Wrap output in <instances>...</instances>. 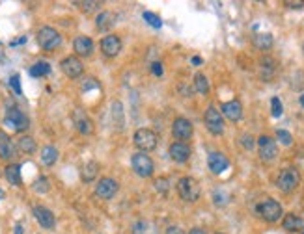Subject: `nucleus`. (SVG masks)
Here are the masks:
<instances>
[{
  "label": "nucleus",
  "instance_id": "obj_1",
  "mask_svg": "<svg viewBox=\"0 0 304 234\" xmlns=\"http://www.w3.org/2000/svg\"><path fill=\"white\" fill-rule=\"evenodd\" d=\"M177 193L185 203H196L202 195V188L194 176H181L177 180Z\"/></svg>",
  "mask_w": 304,
  "mask_h": 234
},
{
  "label": "nucleus",
  "instance_id": "obj_2",
  "mask_svg": "<svg viewBox=\"0 0 304 234\" xmlns=\"http://www.w3.org/2000/svg\"><path fill=\"white\" fill-rule=\"evenodd\" d=\"M301 184V173L295 167H284L276 176V188L282 193H291Z\"/></svg>",
  "mask_w": 304,
  "mask_h": 234
},
{
  "label": "nucleus",
  "instance_id": "obj_3",
  "mask_svg": "<svg viewBox=\"0 0 304 234\" xmlns=\"http://www.w3.org/2000/svg\"><path fill=\"white\" fill-rule=\"evenodd\" d=\"M36 39H37V45L43 48V50H47V52H52V50H56L62 45L60 32L56 28H52V26H41L37 30Z\"/></svg>",
  "mask_w": 304,
  "mask_h": 234
},
{
  "label": "nucleus",
  "instance_id": "obj_4",
  "mask_svg": "<svg viewBox=\"0 0 304 234\" xmlns=\"http://www.w3.org/2000/svg\"><path fill=\"white\" fill-rule=\"evenodd\" d=\"M256 212H257V216L263 219V221L267 223H276L282 219V216H284V208H282V205H280L278 201L274 199H265L261 201L257 206H256Z\"/></svg>",
  "mask_w": 304,
  "mask_h": 234
},
{
  "label": "nucleus",
  "instance_id": "obj_5",
  "mask_svg": "<svg viewBox=\"0 0 304 234\" xmlns=\"http://www.w3.org/2000/svg\"><path fill=\"white\" fill-rule=\"evenodd\" d=\"M131 167H133L134 173L142 178H149L155 173V164L146 152H134L131 156Z\"/></svg>",
  "mask_w": 304,
  "mask_h": 234
},
{
  "label": "nucleus",
  "instance_id": "obj_6",
  "mask_svg": "<svg viewBox=\"0 0 304 234\" xmlns=\"http://www.w3.org/2000/svg\"><path fill=\"white\" fill-rule=\"evenodd\" d=\"M257 152H259V158L263 162H274L278 158V143L274 138H271L267 134H261L257 140Z\"/></svg>",
  "mask_w": 304,
  "mask_h": 234
},
{
  "label": "nucleus",
  "instance_id": "obj_7",
  "mask_svg": "<svg viewBox=\"0 0 304 234\" xmlns=\"http://www.w3.org/2000/svg\"><path fill=\"white\" fill-rule=\"evenodd\" d=\"M157 134L151 129H138L133 134L134 145L140 149V152H149L157 147Z\"/></svg>",
  "mask_w": 304,
  "mask_h": 234
},
{
  "label": "nucleus",
  "instance_id": "obj_8",
  "mask_svg": "<svg viewBox=\"0 0 304 234\" xmlns=\"http://www.w3.org/2000/svg\"><path fill=\"white\" fill-rule=\"evenodd\" d=\"M4 123L10 125V127H12L13 130H17V132H25V130H28V127H30V119H28L17 106H10V108L6 110Z\"/></svg>",
  "mask_w": 304,
  "mask_h": 234
},
{
  "label": "nucleus",
  "instance_id": "obj_9",
  "mask_svg": "<svg viewBox=\"0 0 304 234\" xmlns=\"http://www.w3.org/2000/svg\"><path fill=\"white\" fill-rule=\"evenodd\" d=\"M204 123H206V129L213 134V136H220L224 134V117L220 114L215 106H209L204 114Z\"/></svg>",
  "mask_w": 304,
  "mask_h": 234
},
{
  "label": "nucleus",
  "instance_id": "obj_10",
  "mask_svg": "<svg viewBox=\"0 0 304 234\" xmlns=\"http://www.w3.org/2000/svg\"><path fill=\"white\" fill-rule=\"evenodd\" d=\"M192 132H194V127H192V123L187 117L174 119V123H172V136L177 141L187 143V141L192 138Z\"/></svg>",
  "mask_w": 304,
  "mask_h": 234
},
{
  "label": "nucleus",
  "instance_id": "obj_11",
  "mask_svg": "<svg viewBox=\"0 0 304 234\" xmlns=\"http://www.w3.org/2000/svg\"><path fill=\"white\" fill-rule=\"evenodd\" d=\"M120 190V184L116 178H110V176H103L99 178V182L96 184V195L103 201H110Z\"/></svg>",
  "mask_w": 304,
  "mask_h": 234
},
{
  "label": "nucleus",
  "instance_id": "obj_12",
  "mask_svg": "<svg viewBox=\"0 0 304 234\" xmlns=\"http://www.w3.org/2000/svg\"><path fill=\"white\" fill-rule=\"evenodd\" d=\"M101 52L105 58H116L122 52V39L116 34H109L101 39Z\"/></svg>",
  "mask_w": 304,
  "mask_h": 234
},
{
  "label": "nucleus",
  "instance_id": "obj_13",
  "mask_svg": "<svg viewBox=\"0 0 304 234\" xmlns=\"http://www.w3.org/2000/svg\"><path fill=\"white\" fill-rule=\"evenodd\" d=\"M207 165H209L211 173L222 175V173L230 167V160H228V156H226L224 152L213 151V152H209V156H207Z\"/></svg>",
  "mask_w": 304,
  "mask_h": 234
},
{
  "label": "nucleus",
  "instance_id": "obj_14",
  "mask_svg": "<svg viewBox=\"0 0 304 234\" xmlns=\"http://www.w3.org/2000/svg\"><path fill=\"white\" fill-rule=\"evenodd\" d=\"M168 154L174 162L177 164H185L191 160V154H192V149L189 143H183V141H174L168 149Z\"/></svg>",
  "mask_w": 304,
  "mask_h": 234
},
{
  "label": "nucleus",
  "instance_id": "obj_15",
  "mask_svg": "<svg viewBox=\"0 0 304 234\" xmlns=\"http://www.w3.org/2000/svg\"><path fill=\"white\" fill-rule=\"evenodd\" d=\"M60 67H62V71H64V74L69 76V78H79V76L84 73V65H82V61L77 58V56H67V58H64L60 61Z\"/></svg>",
  "mask_w": 304,
  "mask_h": 234
},
{
  "label": "nucleus",
  "instance_id": "obj_16",
  "mask_svg": "<svg viewBox=\"0 0 304 234\" xmlns=\"http://www.w3.org/2000/svg\"><path fill=\"white\" fill-rule=\"evenodd\" d=\"M32 214H34V218H36L37 223H39L43 229H54V227H56V218H54V214H52L47 206L36 205V206L32 208Z\"/></svg>",
  "mask_w": 304,
  "mask_h": 234
},
{
  "label": "nucleus",
  "instance_id": "obj_17",
  "mask_svg": "<svg viewBox=\"0 0 304 234\" xmlns=\"http://www.w3.org/2000/svg\"><path fill=\"white\" fill-rule=\"evenodd\" d=\"M73 123L77 130L80 132V134H84V136H90L92 132H94V121L88 117L84 110H80V108H77L73 112Z\"/></svg>",
  "mask_w": 304,
  "mask_h": 234
},
{
  "label": "nucleus",
  "instance_id": "obj_18",
  "mask_svg": "<svg viewBox=\"0 0 304 234\" xmlns=\"http://www.w3.org/2000/svg\"><path fill=\"white\" fill-rule=\"evenodd\" d=\"M220 114L226 117V119H230V121H239L241 117H243V104L237 101V99H233V101H228V102H222L220 106Z\"/></svg>",
  "mask_w": 304,
  "mask_h": 234
},
{
  "label": "nucleus",
  "instance_id": "obj_19",
  "mask_svg": "<svg viewBox=\"0 0 304 234\" xmlns=\"http://www.w3.org/2000/svg\"><path fill=\"white\" fill-rule=\"evenodd\" d=\"M73 50L77 52V56H82V58L92 56V52H94V41H92V37H88V35H77L73 41Z\"/></svg>",
  "mask_w": 304,
  "mask_h": 234
},
{
  "label": "nucleus",
  "instance_id": "obj_20",
  "mask_svg": "<svg viewBox=\"0 0 304 234\" xmlns=\"http://www.w3.org/2000/svg\"><path fill=\"white\" fill-rule=\"evenodd\" d=\"M116 19H118V15L114 12H101L96 17V28L99 32H109V30L114 28V24L118 23Z\"/></svg>",
  "mask_w": 304,
  "mask_h": 234
},
{
  "label": "nucleus",
  "instance_id": "obj_21",
  "mask_svg": "<svg viewBox=\"0 0 304 234\" xmlns=\"http://www.w3.org/2000/svg\"><path fill=\"white\" fill-rule=\"evenodd\" d=\"M110 117H112V127L116 130H123L125 127V112H123V104L120 101H114L110 106Z\"/></svg>",
  "mask_w": 304,
  "mask_h": 234
},
{
  "label": "nucleus",
  "instance_id": "obj_22",
  "mask_svg": "<svg viewBox=\"0 0 304 234\" xmlns=\"http://www.w3.org/2000/svg\"><path fill=\"white\" fill-rule=\"evenodd\" d=\"M282 227L289 233H297V231H304V219L297 214H286L282 219Z\"/></svg>",
  "mask_w": 304,
  "mask_h": 234
},
{
  "label": "nucleus",
  "instance_id": "obj_23",
  "mask_svg": "<svg viewBox=\"0 0 304 234\" xmlns=\"http://www.w3.org/2000/svg\"><path fill=\"white\" fill-rule=\"evenodd\" d=\"M13 156H15V147H13L12 140L4 130H0V158L2 160H12Z\"/></svg>",
  "mask_w": 304,
  "mask_h": 234
},
{
  "label": "nucleus",
  "instance_id": "obj_24",
  "mask_svg": "<svg viewBox=\"0 0 304 234\" xmlns=\"http://www.w3.org/2000/svg\"><path fill=\"white\" fill-rule=\"evenodd\" d=\"M4 176L12 186H21L23 178H21V165L19 164H10L4 167Z\"/></svg>",
  "mask_w": 304,
  "mask_h": 234
},
{
  "label": "nucleus",
  "instance_id": "obj_25",
  "mask_svg": "<svg viewBox=\"0 0 304 234\" xmlns=\"http://www.w3.org/2000/svg\"><path fill=\"white\" fill-rule=\"evenodd\" d=\"M99 175V164L96 160H90V162H86L82 165V169H80V178L84 180V182H94Z\"/></svg>",
  "mask_w": 304,
  "mask_h": 234
},
{
  "label": "nucleus",
  "instance_id": "obj_26",
  "mask_svg": "<svg viewBox=\"0 0 304 234\" xmlns=\"http://www.w3.org/2000/svg\"><path fill=\"white\" fill-rule=\"evenodd\" d=\"M17 149L23 154H34V151L37 149V143L32 136H21L17 140Z\"/></svg>",
  "mask_w": 304,
  "mask_h": 234
},
{
  "label": "nucleus",
  "instance_id": "obj_27",
  "mask_svg": "<svg viewBox=\"0 0 304 234\" xmlns=\"http://www.w3.org/2000/svg\"><path fill=\"white\" fill-rule=\"evenodd\" d=\"M259 65H261V78H263V80L272 78V74H274V71H276V59L265 56V58H261Z\"/></svg>",
  "mask_w": 304,
  "mask_h": 234
},
{
  "label": "nucleus",
  "instance_id": "obj_28",
  "mask_svg": "<svg viewBox=\"0 0 304 234\" xmlns=\"http://www.w3.org/2000/svg\"><path fill=\"white\" fill-rule=\"evenodd\" d=\"M41 162L45 165H54L56 164V160H58V149L54 147V145H45L43 149H41Z\"/></svg>",
  "mask_w": 304,
  "mask_h": 234
},
{
  "label": "nucleus",
  "instance_id": "obj_29",
  "mask_svg": "<svg viewBox=\"0 0 304 234\" xmlns=\"http://www.w3.org/2000/svg\"><path fill=\"white\" fill-rule=\"evenodd\" d=\"M272 43H274V39H272V35L267 34V32H261V34L254 35V47L259 48V50H271Z\"/></svg>",
  "mask_w": 304,
  "mask_h": 234
},
{
  "label": "nucleus",
  "instance_id": "obj_30",
  "mask_svg": "<svg viewBox=\"0 0 304 234\" xmlns=\"http://www.w3.org/2000/svg\"><path fill=\"white\" fill-rule=\"evenodd\" d=\"M50 73V65L49 61H43V59H39L36 61L32 67H30V74L34 76V78H41V76H47Z\"/></svg>",
  "mask_w": 304,
  "mask_h": 234
},
{
  "label": "nucleus",
  "instance_id": "obj_31",
  "mask_svg": "<svg viewBox=\"0 0 304 234\" xmlns=\"http://www.w3.org/2000/svg\"><path fill=\"white\" fill-rule=\"evenodd\" d=\"M194 88L200 95L209 93V80H207V76L204 73H196L194 74Z\"/></svg>",
  "mask_w": 304,
  "mask_h": 234
},
{
  "label": "nucleus",
  "instance_id": "obj_32",
  "mask_svg": "<svg viewBox=\"0 0 304 234\" xmlns=\"http://www.w3.org/2000/svg\"><path fill=\"white\" fill-rule=\"evenodd\" d=\"M75 6H77L80 12L90 13V12H94V10H97L99 2L97 0H84V2H75Z\"/></svg>",
  "mask_w": 304,
  "mask_h": 234
},
{
  "label": "nucleus",
  "instance_id": "obj_33",
  "mask_svg": "<svg viewBox=\"0 0 304 234\" xmlns=\"http://www.w3.org/2000/svg\"><path fill=\"white\" fill-rule=\"evenodd\" d=\"M50 190V182L47 176H39L36 182H34V191L37 193H47Z\"/></svg>",
  "mask_w": 304,
  "mask_h": 234
},
{
  "label": "nucleus",
  "instance_id": "obj_34",
  "mask_svg": "<svg viewBox=\"0 0 304 234\" xmlns=\"http://www.w3.org/2000/svg\"><path fill=\"white\" fill-rule=\"evenodd\" d=\"M142 19H144V21H147V24H149V26H153V28H160V26H162L160 17H159V15H155V13H151V12H144V13H142Z\"/></svg>",
  "mask_w": 304,
  "mask_h": 234
},
{
  "label": "nucleus",
  "instance_id": "obj_35",
  "mask_svg": "<svg viewBox=\"0 0 304 234\" xmlns=\"http://www.w3.org/2000/svg\"><path fill=\"white\" fill-rule=\"evenodd\" d=\"M276 140L282 143V145H286V147H289L293 143V136L288 132V130H284V129H278L276 130Z\"/></svg>",
  "mask_w": 304,
  "mask_h": 234
},
{
  "label": "nucleus",
  "instance_id": "obj_36",
  "mask_svg": "<svg viewBox=\"0 0 304 234\" xmlns=\"http://www.w3.org/2000/svg\"><path fill=\"white\" fill-rule=\"evenodd\" d=\"M282 112H284L282 101H280L278 97H272V99H271V114H272V117H280Z\"/></svg>",
  "mask_w": 304,
  "mask_h": 234
},
{
  "label": "nucleus",
  "instance_id": "obj_37",
  "mask_svg": "<svg viewBox=\"0 0 304 234\" xmlns=\"http://www.w3.org/2000/svg\"><path fill=\"white\" fill-rule=\"evenodd\" d=\"M155 190H157L159 193H168V190H170L168 178L166 176H160L159 180H155Z\"/></svg>",
  "mask_w": 304,
  "mask_h": 234
},
{
  "label": "nucleus",
  "instance_id": "obj_38",
  "mask_svg": "<svg viewBox=\"0 0 304 234\" xmlns=\"http://www.w3.org/2000/svg\"><path fill=\"white\" fill-rule=\"evenodd\" d=\"M10 86L13 88V91L17 95L23 93V89H21V76L19 74H12V78H10Z\"/></svg>",
  "mask_w": 304,
  "mask_h": 234
},
{
  "label": "nucleus",
  "instance_id": "obj_39",
  "mask_svg": "<svg viewBox=\"0 0 304 234\" xmlns=\"http://www.w3.org/2000/svg\"><path fill=\"white\" fill-rule=\"evenodd\" d=\"M241 143H243L244 149H248V151H250V149H254L256 140L250 136V134H243V136H241Z\"/></svg>",
  "mask_w": 304,
  "mask_h": 234
},
{
  "label": "nucleus",
  "instance_id": "obj_40",
  "mask_svg": "<svg viewBox=\"0 0 304 234\" xmlns=\"http://www.w3.org/2000/svg\"><path fill=\"white\" fill-rule=\"evenodd\" d=\"M151 73L155 74V76H162V63L160 61H155V63H151Z\"/></svg>",
  "mask_w": 304,
  "mask_h": 234
},
{
  "label": "nucleus",
  "instance_id": "obj_41",
  "mask_svg": "<svg viewBox=\"0 0 304 234\" xmlns=\"http://www.w3.org/2000/svg\"><path fill=\"white\" fill-rule=\"evenodd\" d=\"M288 8H291V10H303L304 8V2L303 0H299V2H284Z\"/></svg>",
  "mask_w": 304,
  "mask_h": 234
},
{
  "label": "nucleus",
  "instance_id": "obj_42",
  "mask_svg": "<svg viewBox=\"0 0 304 234\" xmlns=\"http://www.w3.org/2000/svg\"><path fill=\"white\" fill-rule=\"evenodd\" d=\"M166 234H185L181 227H177V225H170L168 229H166Z\"/></svg>",
  "mask_w": 304,
  "mask_h": 234
},
{
  "label": "nucleus",
  "instance_id": "obj_43",
  "mask_svg": "<svg viewBox=\"0 0 304 234\" xmlns=\"http://www.w3.org/2000/svg\"><path fill=\"white\" fill-rule=\"evenodd\" d=\"M202 61H204V59L200 58V56H192V58H191V63H192V65H202Z\"/></svg>",
  "mask_w": 304,
  "mask_h": 234
},
{
  "label": "nucleus",
  "instance_id": "obj_44",
  "mask_svg": "<svg viewBox=\"0 0 304 234\" xmlns=\"http://www.w3.org/2000/svg\"><path fill=\"white\" fill-rule=\"evenodd\" d=\"M189 234H206V231H204L202 227H194V229H191V233Z\"/></svg>",
  "mask_w": 304,
  "mask_h": 234
},
{
  "label": "nucleus",
  "instance_id": "obj_45",
  "mask_svg": "<svg viewBox=\"0 0 304 234\" xmlns=\"http://www.w3.org/2000/svg\"><path fill=\"white\" fill-rule=\"evenodd\" d=\"M13 234H23V225H21V223H17V225H15V233Z\"/></svg>",
  "mask_w": 304,
  "mask_h": 234
},
{
  "label": "nucleus",
  "instance_id": "obj_46",
  "mask_svg": "<svg viewBox=\"0 0 304 234\" xmlns=\"http://www.w3.org/2000/svg\"><path fill=\"white\" fill-rule=\"evenodd\" d=\"M299 102H301V106H303V108H304V93L301 95V99H299Z\"/></svg>",
  "mask_w": 304,
  "mask_h": 234
},
{
  "label": "nucleus",
  "instance_id": "obj_47",
  "mask_svg": "<svg viewBox=\"0 0 304 234\" xmlns=\"http://www.w3.org/2000/svg\"><path fill=\"white\" fill-rule=\"evenodd\" d=\"M4 195H6V193H4V191H2V190H0V201L4 199Z\"/></svg>",
  "mask_w": 304,
  "mask_h": 234
},
{
  "label": "nucleus",
  "instance_id": "obj_48",
  "mask_svg": "<svg viewBox=\"0 0 304 234\" xmlns=\"http://www.w3.org/2000/svg\"><path fill=\"white\" fill-rule=\"evenodd\" d=\"M215 234H224V233H215Z\"/></svg>",
  "mask_w": 304,
  "mask_h": 234
},
{
  "label": "nucleus",
  "instance_id": "obj_49",
  "mask_svg": "<svg viewBox=\"0 0 304 234\" xmlns=\"http://www.w3.org/2000/svg\"><path fill=\"white\" fill-rule=\"evenodd\" d=\"M303 52H304V45H303Z\"/></svg>",
  "mask_w": 304,
  "mask_h": 234
},
{
  "label": "nucleus",
  "instance_id": "obj_50",
  "mask_svg": "<svg viewBox=\"0 0 304 234\" xmlns=\"http://www.w3.org/2000/svg\"><path fill=\"white\" fill-rule=\"evenodd\" d=\"M303 233H304V231H303Z\"/></svg>",
  "mask_w": 304,
  "mask_h": 234
}]
</instances>
